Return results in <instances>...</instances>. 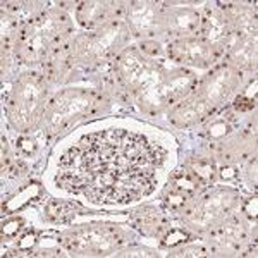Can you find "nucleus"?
<instances>
[{
	"label": "nucleus",
	"instance_id": "obj_1",
	"mask_svg": "<svg viewBox=\"0 0 258 258\" xmlns=\"http://www.w3.org/2000/svg\"><path fill=\"white\" fill-rule=\"evenodd\" d=\"M162 160L164 150L145 136L103 131L85 136L66 153L59 182L93 201L129 203L152 191Z\"/></svg>",
	"mask_w": 258,
	"mask_h": 258
},
{
	"label": "nucleus",
	"instance_id": "obj_2",
	"mask_svg": "<svg viewBox=\"0 0 258 258\" xmlns=\"http://www.w3.org/2000/svg\"><path fill=\"white\" fill-rule=\"evenodd\" d=\"M191 171H193V175L196 177V181L201 182V184H210V182H214L215 166L210 160H203V159L193 160Z\"/></svg>",
	"mask_w": 258,
	"mask_h": 258
},
{
	"label": "nucleus",
	"instance_id": "obj_3",
	"mask_svg": "<svg viewBox=\"0 0 258 258\" xmlns=\"http://www.w3.org/2000/svg\"><path fill=\"white\" fill-rule=\"evenodd\" d=\"M174 188L177 189V191H181L189 196V194H193L198 189V181L189 174V172L181 171L174 175Z\"/></svg>",
	"mask_w": 258,
	"mask_h": 258
},
{
	"label": "nucleus",
	"instance_id": "obj_4",
	"mask_svg": "<svg viewBox=\"0 0 258 258\" xmlns=\"http://www.w3.org/2000/svg\"><path fill=\"white\" fill-rule=\"evenodd\" d=\"M47 215L54 222H66L71 215V208L61 201H50L47 207Z\"/></svg>",
	"mask_w": 258,
	"mask_h": 258
},
{
	"label": "nucleus",
	"instance_id": "obj_5",
	"mask_svg": "<svg viewBox=\"0 0 258 258\" xmlns=\"http://www.w3.org/2000/svg\"><path fill=\"white\" fill-rule=\"evenodd\" d=\"M22 227V220L21 219H10L7 222H3L2 226V238H14Z\"/></svg>",
	"mask_w": 258,
	"mask_h": 258
},
{
	"label": "nucleus",
	"instance_id": "obj_6",
	"mask_svg": "<svg viewBox=\"0 0 258 258\" xmlns=\"http://www.w3.org/2000/svg\"><path fill=\"white\" fill-rule=\"evenodd\" d=\"M166 201H167V205H169L171 208H174V210H179V208H181L182 205L188 201V194H184V193L177 191V189H174L172 193L167 194Z\"/></svg>",
	"mask_w": 258,
	"mask_h": 258
},
{
	"label": "nucleus",
	"instance_id": "obj_7",
	"mask_svg": "<svg viewBox=\"0 0 258 258\" xmlns=\"http://www.w3.org/2000/svg\"><path fill=\"white\" fill-rule=\"evenodd\" d=\"M188 239V234L184 233V231L181 229H172L169 234H167V238L164 239V245L166 246H175L179 245V243L186 241Z\"/></svg>",
	"mask_w": 258,
	"mask_h": 258
},
{
	"label": "nucleus",
	"instance_id": "obj_8",
	"mask_svg": "<svg viewBox=\"0 0 258 258\" xmlns=\"http://www.w3.org/2000/svg\"><path fill=\"white\" fill-rule=\"evenodd\" d=\"M17 148L21 150V153H24V155H29V153L35 152V141L29 140V138H19L17 140Z\"/></svg>",
	"mask_w": 258,
	"mask_h": 258
},
{
	"label": "nucleus",
	"instance_id": "obj_9",
	"mask_svg": "<svg viewBox=\"0 0 258 258\" xmlns=\"http://www.w3.org/2000/svg\"><path fill=\"white\" fill-rule=\"evenodd\" d=\"M245 210H246V214H248L250 219H257V198H252V200L246 201Z\"/></svg>",
	"mask_w": 258,
	"mask_h": 258
},
{
	"label": "nucleus",
	"instance_id": "obj_10",
	"mask_svg": "<svg viewBox=\"0 0 258 258\" xmlns=\"http://www.w3.org/2000/svg\"><path fill=\"white\" fill-rule=\"evenodd\" d=\"M33 243H35V233H29L19 241V248L21 250H28V248H31L33 246Z\"/></svg>",
	"mask_w": 258,
	"mask_h": 258
}]
</instances>
